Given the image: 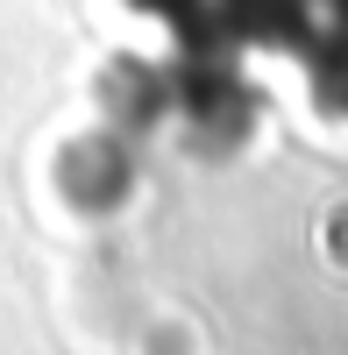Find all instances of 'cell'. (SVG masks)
<instances>
[{
	"mask_svg": "<svg viewBox=\"0 0 348 355\" xmlns=\"http://www.w3.org/2000/svg\"><path fill=\"white\" fill-rule=\"evenodd\" d=\"M57 199L150 355H348V0H100Z\"/></svg>",
	"mask_w": 348,
	"mask_h": 355,
	"instance_id": "6da1fadb",
	"label": "cell"
}]
</instances>
